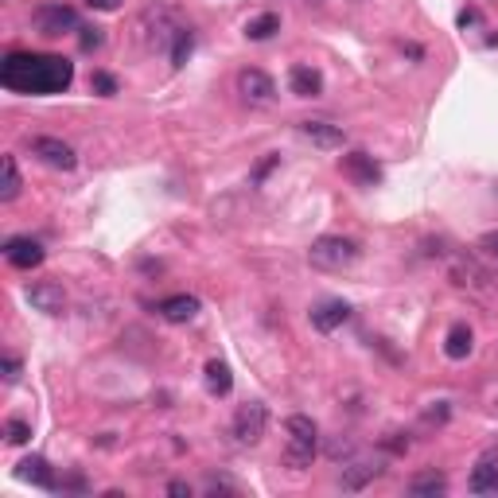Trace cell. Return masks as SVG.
Instances as JSON below:
<instances>
[{
  "mask_svg": "<svg viewBox=\"0 0 498 498\" xmlns=\"http://www.w3.org/2000/svg\"><path fill=\"white\" fill-rule=\"evenodd\" d=\"M20 479L35 483V487H43V491H55V471H51L43 455H28V460L20 464Z\"/></svg>",
  "mask_w": 498,
  "mask_h": 498,
  "instance_id": "18",
  "label": "cell"
},
{
  "mask_svg": "<svg viewBox=\"0 0 498 498\" xmlns=\"http://www.w3.org/2000/svg\"><path fill=\"white\" fill-rule=\"evenodd\" d=\"M35 28H39V35H47V39L78 32V12L71 5H47V8L35 12Z\"/></svg>",
  "mask_w": 498,
  "mask_h": 498,
  "instance_id": "5",
  "label": "cell"
},
{
  "mask_svg": "<svg viewBox=\"0 0 498 498\" xmlns=\"http://www.w3.org/2000/svg\"><path fill=\"white\" fill-rule=\"evenodd\" d=\"M339 172L355 183V187H378V183H382V168L374 164L370 152H347L343 160H339Z\"/></svg>",
  "mask_w": 498,
  "mask_h": 498,
  "instance_id": "6",
  "label": "cell"
},
{
  "mask_svg": "<svg viewBox=\"0 0 498 498\" xmlns=\"http://www.w3.org/2000/svg\"><path fill=\"white\" fill-rule=\"evenodd\" d=\"M378 475H382V467H378V464H370V460H355V464L343 467V479H339V487H343V491H362L366 483L378 479Z\"/></svg>",
  "mask_w": 498,
  "mask_h": 498,
  "instance_id": "17",
  "label": "cell"
},
{
  "mask_svg": "<svg viewBox=\"0 0 498 498\" xmlns=\"http://www.w3.org/2000/svg\"><path fill=\"white\" fill-rule=\"evenodd\" d=\"M479 249H483L487 257L498 261V234H483V238H479Z\"/></svg>",
  "mask_w": 498,
  "mask_h": 498,
  "instance_id": "27",
  "label": "cell"
},
{
  "mask_svg": "<svg viewBox=\"0 0 498 498\" xmlns=\"http://www.w3.org/2000/svg\"><path fill=\"white\" fill-rule=\"evenodd\" d=\"M90 86H94L101 98H113V94H117V78H113V74H101V71L90 78Z\"/></svg>",
  "mask_w": 498,
  "mask_h": 498,
  "instance_id": "25",
  "label": "cell"
},
{
  "mask_svg": "<svg viewBox=\"0 0 498 498\" xmlns=\"http://www.w3.org/2000/svg\"><path fill=\"white\" fill-rule=\"evenodd\" d=\"M288 90L296 98H320L323 94V74L316 67H292L288 71Z\"/></svg>",
  "mask_w": 498,
  "mask_h": 498,
  "instance_id": "12",
  "label": "cell"
},
{
  "mask_svg": "<svg viewBox=\"0 0 498 498\" xmlns=\"http://www.w3.org/2000/svg\"><path fill=\"white\" fill-rule=\"evenodd\" d=\"M350 320V304L347 300H323V304H316L311 308V327L316 331H335V327H343Z\"/></svg>",
  "mask_w": 498,
  "mask_h": 498,
  "instance_id": "11",
  "label": "cell"
},
{
  "mask_svg": "<svg viewBox=\"0 0 498 498\" xmlns=\"http://www.w3.org/2000/svg\"><path fill=\"white\" fill-rule=\"evenodd\" d=\"M265 425H269V409L261 401H249L234 413V436H238V444H257L265 436Z\"/></svg>",
  "mask_w": 498,
  "mask_h": 498,
  "instance_id": "4",
  "label": "cell"
},
{
  "mask_svg": "<svg viewBox=\"0 0 498 498\" xmlns=\"http://www.w3.org/2000/svg\"><path fill=\"white\" fill-rule=\"evenodd\" d=\"M32 152L43 160L47 168H59V172H74L78 168V156L67 140H59V137H35L32 140Z\"/></svg>",
  "mask_w": 498,
  "mask_h": 498,
  "instance_id": "7",
  "label": "cell"
},
{
  "mask_svg": "<svg viewBox=\"0 0 498 498\" xmlns=\"http://www.w3.org/2000/svg\"><path fill=\"white\" fill-rule=\"evenodd\" d=\"M160 316L168 320V323H191L195 316H199V300L195 296H168V300H160Z\"/></svg>",
  "mask_w": 498,
  "mask_h": 498,
  "instance_id": "14",
  "label": "cell"
},
{
  "mask_svg": "<svg viewBox=\"0 0 498 498\" xmlns=\"http://www.w3.org/2000/svg\"><path fill=\"white\" fill-rule=\"evenodd\" d=\"M0 172H5V179H0V203H12L20 195V168H16V156H5L0 160Z\"/></svg>",
  "mask_w": 498,
  "mask_h": 498,
  "instance_id": "20",
  "label": "cell"
},
{
  "mask_svg": "<svg viewBox=\"0 0 498 498\" xmlns=\"http://www.w3.org/2000/svg\"><path fill=\"white\" fill-rule=\"evenodd\" d=\"M308 261L323 273H343L359 261V242L339 238V234H323V238H316L308 245Z\"/></svg>",
  "mask_w": 498,
  "mask_h": 498,
  "instance_id": "2",
  "label": "cell"
},
{
  "mask_svg": "<svg viewBox=\"0 0 498 498\" xmlns=\"http://www.w3.org/2000/svg\"><path fill=\"white\" fill-rule=\"evenodd\" d=\"M277 32H281V16H277V12H261L257 20L245 24V35L254 39V43H261V39H273Z\"/></svg>",
  "mask_w": 498,
  "mask_h": 498,
  "instance_id": "21",
  "label": "cell"
},
{
  "mask_svg": "<svg viewBox=\"0 0 498 498\" xmlns=\"http://www.w3.org/2000/svg\"><path fill=\"white\" fill-rule=\"evenodd\" d=\"M195 51V35L187 28H176V43H172V67H183Z\"/></svg>",
  "mask_w": 498,
  "mask_h": 498,
  "instance_id": "23",
  "label": "cell"
},
{
  "mask_svg": "<svg viewBox=\"0 0 498 498\" xmlns=\"http://www.w3.org/2000/svg\"><path fill=\"white\" fill-rule=\"evenodd\" d=\"M5 440H8V444H28V440H32V425L20 421V417H12V421L5 425Z\"/></svg>",
  "mask_w": 498,
  "mask_h": 498,
  "instance_id": "24",
  "label": "cell"
},
{
  "mask_svg": "<svg viewBox=\"0 0 498 498\" xmlns=\"http://www.w3.org/2000/svg\"><path fill=\"white\" fill-rule=\"evenodd\" d=\"M444 491H448V479L440 471H425V475H417L409 483V494H444Z\"/></svg>",
  "mask_w": 498,
  "mask_h": 498,
  "instance_id": "22",
  "label": "cell"
},
{
  "mask_svg": "<svg viewBox=\"0 0 498 498\" xmlns=\"http://www.w3.org/2000/svg\"><path fill=\"white\" fill-rule=\"evenodd\" d=\"M284 432H288V448H284V464L288 467H308L316 460V448H320V428L311 417H288L284 421Z\"/></svg>",
  "mask_w": 498,
  "mask_h": 498,
  "instance_id": "3",
  "label": "cell"
},
{
  "mask_svg": "<svg viewBox=\"0 0 498 498\" xmlns=\"http://www.w3.org/2000/svg\"><path fill=\"white\" fill-rule=\"evenodd\" d=\"M0 82L12 94H62L74 82V62L62 55H28V51H16L0 67Z\"/></svg>",
  "mask_w": 498,
  "mask_h": 498,
  "instance_id": "1",
  "label": "cell"
},
{
  "mask_svg": "<svg viewBox=\"0 0 498 498\" xmlns=\"http://www.w3.org/2000/svg\"><path fill=\"white\" fill-rule=\"evenodd\" d=\"M300 133L316 144V148H343V140H347L343 129L327 125V121H304V125H300Z\"/></svg>",
  "mask_w": 498,
  "mask_h": 498,
  "instance_id": "15",
  "label": "cell"
},
{
  "mask_svg": "<svg viewBox=\"0 0 498 498\" xmlns=\"http://www.w3.org/2000/svg\"><path fill=\"white\" fill-rule=\"evenodd\" d=\"M5 382H20V359H5Z\"/></svg>",
  "mask_w": 498,
  "mask_h": 498,
  "instance_id": "28",
  "label": "cell"
},
{
  "mask_svg": "<svg viewBox=\"0 0 498 498\" xmlns=\"http://www.w3.org/2000/svg\"><path fill=\"white\" fill-rule=\"evenodd\" d=\"M471 491L475 494H498V452H487L471 471Z\"/></svg>",
  "mask_w": 498,
  "mask_h": 498,
  "instance_id": "13",
  "label": "cell"
},
{
  "mask_svg": "<svg viewBox=\"0 0 498 498\" xmlns=\"http://www.w3.org/2000/svg\"><path fill=\"white\" fill-rule=\"evenodd\" d=\"M168 494H176V498H191V487H187V483H168Z\"/></svg>",
  "mask_w": 498,
  "mask_h": 498,
  "instance_id": "30",
  "label": "cell"
},
{
  "mask_svg": "<svg viewBox=\"0 0 498 498\" xmlns=\"http://www.w3.org/2000/svg\"><path fill=\"white\" fill-rule=\"evenodd\" d=\"M5 257H8V265L12 269H39L43 265V245L39 242H32V238H12L8 245H5Z\"/></svg>",
  "mask_w": 498,
  "mask_h": 498,
  "instance_id": "10",
  "label": "cell"
},
{
  "mask_svg": "<svg viewBox=\"0 0 498 498\" xmlns=\"http://www.w3.org/2000/svg\"><path fill=\"white\" fill-rule=\"evenodd\" d=\"M203 378H206V389H211L215 397H226V393L234 389V374H230V366L222 362V359H211V362H206Z\"/></svg>",
  "mask_w": 498,
  "mask_h": 498,
  "instance_id": "19",
  "label": "cell"
},
{
  "mask_svg": "<svg viewBox=\"0 0 498 498\" xmlns=\"http://www.w3.org/2000/svg\"><path fill=\"white\" fill-rule=\"evenodd\" d=\"M28 300L43 316H62V311H67V292H62V284H55V281H35L28 288Z\"/></svg>",
  "mask_w": 498,
  "mask_h": 498,
  "instance_id": "8",
  "label": "cell"
},
{
  "mask_svg": "<svg viewBox=\"0 0 498 498\" xmlns=\"http://www.w3.org/2000/svg\"><path fill=\"white\" fill-rule=\"evenodd\" d=\"M86 5L98 12H113V8H121V0H86Z\"/></svg>",
  "mask_w": 498,
  "mask_h": 498,
  "instance_id": "29",
  "label": "cell"
},
{
  "mask_svg": "<svg viewBox=\"0 0 498 498\" xmlns=\"http://www.w3.org/2000/svg\"><path fill=\"white\" fill-rule=\"evenodd\" d=\"M471 347H475V331H471L467 323H452L448 339H444V355H448L452 362H464L471 355Z\"/></svg>",
  "mask_w": 498,
  "mask_h": 498,
  "instance_id": "16",
  "label": "cell"
},
{
  "mask_svg": "<svg viewBox=\"0 0 498 498\" xmlns=\"http://www.w3.org/2000/svg\"><path fill=\"white\" fill-rule=\"evenodd\" d=\"M82 35H78V43H82V51H98L101 43H106V35H101V28H78Z\"/></svg>",
  "mask_w": 498,
  "mask_h": 498,
  "instance_id": "26",
  "label": "cell"
},
{
  "mask_svg": "<svg viewBox=\"0 0 498 498\" xmlns=\"http://www.w3.org/2000/svg\"><path fill=\"white\" fill-rule=\"evenodd\" d=\"M238 90L249 106H269L273 98H277V86H273V78L265 71H242L238 74Z\"/></svg>",
  "mask_w": 498,
  "mask_h": 498,
  "instance_id": "9",
  "label": "cell"
}]
</instances>
